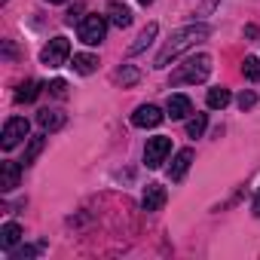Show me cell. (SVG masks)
Returning <instances> with one entry per match:
<instances>
[{"mask_svg": "<svg viewBox=\"0 0 260 260\" xmlns=\"http://www.w3.org/2000/svg\"><path fill=\"white\" fill-rule=\"evenodd\" d=\"M19 239H22V226L19 223H4L0 226V248L4 251H13L19 245Z\"/></svg>", "mask_w": 260, "mask_h": 260, "instance_id": "13", "label": "cell"}, {"mask_svg": "<svg viewBox=\"0 0 260 260\" xmlns=\"http://www.w3.org/2000/svg\"><path fill=\"white\" fill-rule=\"evenodd\" d=\"M31 132V125L25 116H10L7 125H4V135H0V144H4V150H13L16 144H22Z\"/></svg>", "mask_w": 260, "mask_h": 260, "instance_id": "4", "label": "cell"}, {"mask_svg": "<svg viewBox=\"0 0 260 260\" xmlns=\"http://www.w3.org/2000/svg\"><path fill=\"white\" fill-rule=\"evenodd\" d=\"M162 119H166V113H162L156 104H141V107L132 113V125H138V128H156Z\"/></svg>", "mask_w": 260, "mask_h": 260, "instance_id": "7", "label": "cell"}, {"mask_svg": "<svg viewBox=\"0 0 260 260\" xmlns=\"http://www.w3.org/2000/svg\"><path fill=\"white\" fill-rule=\"evenodd\" d=\"M46 4H64V0H46Z\"/></svg>", "mask_w": 260, "mask_h": 260, "instance_id": "27", "label": "cell"}, {"mask_svg": "<svg viewBox=\"0 0 260 260\" xmlns=\"http://www.w3.org/2000/svg\"><path fill=\"white\" fill-rule=\"evenodd\" d=\"M77 34H80V40H83L86 46H98V43L104 40V34H107V19L98 16V13H89V16L80 22Z\"/></svg>", "mask_w": 260, "mask_h": 260, "instance_id": "3", "label": "cell"}, {"mask_svg": "<svg viewBox=\"0 0 260 260\" xmlns=\"http://www.w3.org/2000/svg\"><path fill=\"white\" fill-rule=\"evenodd\" d=\"M40 95V83L37 80H25L22 86H19V92H16V101L19 104H28V101H34Z\"/></svg>", "mask_w": 260, "mask_h": 260, "instance_id": "17", "label": "cell"}, {"mask_svg": "<svg viewBox=\"0 0 260 260\" xmlns=\"http://www.w3.org/2000/svg\"><path fill=\"white\" fill-rule=\"evenodd\" d=\"M49 92H52V95H64V92H68V83H64V80H52V83H49Z\"/></svg>", "mask_w": 260, "mask_h": 260, "instance_id": "24", "label": "cell"}, {"mask_svg": "<svg viewBox=\"0 0 260 260\" xmlns=\"http://www.w3.org/2000/svg\"><path fill=\"white\" fill-rule=\"evenodd\" d=\"M190 110H193V104H190L187 95H169V101H166V116H172V119H184Z\"/></svg>", "mask_w": 260, "mask_h": 260, "instance_id": "11", "label": "cell"}, {"mask_svg": "<svg viewBox=\"0 0 260 260\" xmlns=\"http://www.w3.org/2000/svg\"><path fill=\"white\" fill-rule=\"evenodd\" d=\"M141 4H153V0H141Z\"/></svg>", "mask_w": 260, "mask_h": 260, "instance_id": "28", "label": "cell"}, {"mask_svg": "<svg viewBox=\"0 0 260 260\" xmlns=\"http://www.w3.org/2000/svg\"><path fill=\"white\" fill-rule=\"evenodd\" d=\"M208 107H214V110H223L230 101H233V95H230V89H223V86H214V89H208Z\"/></svg>", "mask_w": 260, "mask_h": 260, "instance_id": "16", "label": "cell"}, {"mask_svg": "<svg viewBox=\"0 0 260 260\" xmlns=\"http://www.w3.org/2000/svg\"><path fill=\"white\" fill-rule=\"evenodd\" d=\"M95 68H98V58H95V55H89V52L74 55V71H77V74H92Z\"/></svg>", "mask_w": 260, "mask_h": 260, "instance_id": "18", "label": "cell"}, {"mask_svg": "<svg viewBox=\"0 0 260 260\" xmlns=\"http://www.w3.org/2000/svg\"><path fill=\"white\" fill-rule=\"evenodd\" d=\"M34 254H37V248H22V251L13 254V260H25V257H34Z\"/></svg>", "mask_w": 260, "mask_h": 260, "instance_id": "25", "label": "cell"}, {"mask_svg": "<svg viewBox=\"0 0 260 260\" xmlns=\"http://www.w3.org/2000/svg\"><path fill=\"white\" fill-rule=\"evenodd\" d=\"M64 119H68V116H64L61 110H49V107L37 113V122H40L43 132H55V128H61V125H64Z\"/></svg>", "mask_w": 260, "mask_h": 260, "instance_id": "12", "label": "cell"}, {"mask_svg": "<svg viewBox=\"0 0 260 260\" xmlns=\"http://www.w3.org/2000/svg\"><path fill=\"white\" fill-rule=\"evenodd\" d=\"M156 31H159V28H156V22H150V25H147V28H144L141 34H138V40H135L132 46H128V52H132V55H138V52H144V49H147V46L153 43V37H156Z\"/></svg>", "mask_w": 260, "mask_h": 260, "instance_id": "15", "label": "cell"}, {"mask_svg": "<svg viewBox=\"0 0 260 260\" xmlns=\"http://www.w3.org/2000/svg\"><path fill=\"white\" fill-rule=\"evenodd\" d=\"M116 80H119L122 86H135V83H138V71L128 68V64H122V68L116 71Z\"/></svg>", "mask_w": 260, "mask_h": 260, "instance_id": "21", "label": "cell"}, {"mask_svg": "<svg viewBox=\"0 0 260 260\" xmlns=\"http://www.w3.org/2000/svg\"><path fill=\"white\" fill-rule=\"evenodd\" d=\"M166 205V187L162 184H147L144 196H141V208L144 211H159Z\"/></svg>", "mask_w": 260, "mask_h": 260, "instance_id": "9", "label": "cell"}, {"mask_svg": "<svg viewBox=\"0 0 260 260\" xmlns=\"http://www.w3.org/2000/svg\"><path fill=\"white\" fill-rule=\"evenodd\" d=\"M193 150L190 147H184V150H178V156L172 159V166H169V178L172 181H184V175L190 172V166H193Z\"/></svg>", "mask_w": 260, "mask_h": 260, "instance_id": "8", "label": "cell"}, {"mask_svg": "<svg viewBox=\"0 0 260 260\" xmlns=\"http://www.w3.org/2000/svg\"><path fill=\"white\" fill-rule=\"evenodd\" d=\"M208 74H211V58L208 55H190L175 74H172V86H181V83H202V80H208Z\"/></svg>", "mask_w": 260, "mask_h": 260, "instance_id": "2", "label": "cell"}, {"mask_svg": "<svg viewBox=\"0 0 260 260\" xmlns=\"http://www.w3.org/2000/svg\"><path fill=\"white\" fill-rule=\"evenodd\" d=\"M242 74H245V80L260 83V58H257V55H248V58L242 61Z\"/></svg>", "mask_w": 260, "mask_h": 260, "instance_id": "19", "label": "cell"}, {"mask_svg": "<svg viewBox=\"0 0 260 260\" xmlns=\"http://www.w3.org/2000/svg\"><path fill=\"white\" fill-rule=\"evenodd\" d=\"M68 55H71V43H68V37H52V40L43 46L40 61H43L46 68H61V64L68 61Z\"/></svg>", "mask_w": 260, "mask_h": 260, "instance_id": "5", "label": "cell"}, {"mask_svg": "<svg viewBox=\"0 0 260 260\" xmlns=\"http://www.w3.org/2000/svg\"><path fill=\"white\" fill-rule=\"evenodd\" d=\"M211 37V28L208 25H187V28H178L175 34H172V40L162 46V52L156 55V68H169V61H175L178 55H184L187 49H193L196 43H202V40H208Z\"/></svg>", "mask_w": 260, "mask_h": 260, "instance_id": "1", "label": "cell"}, {"mask_svg": "<svg viewBox=\"0 0 260 260\" xmlns=\"http://www.w3.org/2000/svg\"><path fill=\"white\" fill-rule=\"evenodd\" d=\"M169 153H172V138H166V135L147 138V147H144V166H147V169H159V166L166 162Z\"/></svg>", "mask_w": 260, "mask_h": 260, "instance_id": "6", "label": "cell"}, {"mask_svg": "<svg viewBox=\"0 0 260 260\" xmlns=\"http://www.w3.org/2000/svg\"><path fill=\"white\" fill-rule=\"evenodd\" d=\"M107 22L116 25V28H128L132 25V13H128V7H122V4H110L107 7Z\"/></svg>", "mask_w": 260, "mask_h": 260, "instance_id": "14", "label": "cell"}, {"mask_svg": "<svg viewBox=\"0 0 260 260\" xmlns=\"http://www.w3.org/2000/svg\"><path fill=\"white\" fill-rule=\"evenodd\" d=\"M43 150V138H31V144H28V150H25V159H22V166H31L34 159H37V153Z\"/></svg>", "mask_w": 260, "mask_h": 260, "instance_id": "22", "label": "cell"}, {"mask_svg": "<svg viewBox=\"0 0 260 260\" xmlns=\"http://www.w3.org/2000/svg\"><path fill=\"white\" fill-rule=\"evenodd\" d=\"M254 101H257V95H254V92H242V95H239V107H242V110H251V107H254Z\"/></svg>", "mask_w": 260, "mask_h": 260, "instance_id": "23", "label": "cell"}, {"mask_svg": "<svg viewBox=\"0 0 260 260\" xmlns=\"http://www.w3.org/2000/svg\"><path fill=\"white\" fill-rule=\"evenodd\" d=\"M251 211L260 217V187H257V193H254V205H251Z\"/></svg>", "mask_w": 260, "mask_h": 260, "instance_id": "26", "label": "cell"}, {"mask_svg": "<svg viewBox=\"0 0 260 260\" xmlns=\"http://www.w3.org/2000/svg\"><path fill=\"white\" fill-rule=\"evenodd\" d=\"M205 125H208V116H205V113H196V116L187 122V135H190V138H199V135L205 132Z\"/></svg>", "mask_w": 260, "mask_h": 260, "instance_id": "20", "label": "cell"}, {"mask_svg": "<svg viewBox=\"0 0 260 260\" xmlns=\"http://www.w3.org/2000/svg\"><path fill=\"white\" fill-rule=\"evenodd\" d=\"M19 175H22V162H0V190L10 193L19 187Z\"/></svg>", "mask_w": 260, "mask_h": 260, "instance_id": "10", "label": "cell"}]
</instances>
